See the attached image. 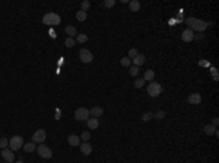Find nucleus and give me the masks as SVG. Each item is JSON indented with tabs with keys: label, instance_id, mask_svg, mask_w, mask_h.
Instances as JSON below:
<instances>
[{
	"label": "nucleus",
	"instance_id": "obj_19",
	"mask_svg": "<svg viewBox=\"0 0 219 163\" xmlns=\"http://www.w3.org/2000/svg\"><path fill=\"white\" fill-rule=\"evenodd\" d=\"M153 77H155V72H153V70H146L145 76H143V80H145V82H152Z\"/></svg>",
	"mask_w": 219,
	"mask_h": 163
},
{
	"label": "nucleus",
	"instance_id": "obj_20",
	"mask_svg": "<svg viewBox=\"0 0 219 163\" xmlns=\"http://www.w3.org/2000/svg\"><path fill=\"white\" fill-rule=\"evenodd\" d=\"M66 34L70 37V38H73V37H76V35H78V31H76V28H75V26H67Z\"/></svg>",
	"mask_w": 219,
	"mask_h": 163
},
{
	"label": "nucleus",
	"instance_id": "obj_15",
	"mask_svg": "<svg viewBox=\"0 0 219 163\" xmlns=\"http://www.w3.org/2000/svg\"><path fill=\"white\" fill-rule=\"evenodd\" d=\"M67 141H69V144H70V146L76 147V146H79V144H80V137L75 136V134H70V136L67 137Z\"/></svg>",
	"mask_w": 219,
	"mask_h": 163
},
{
	"label": "nucleus",
	"instance_id": "obj_29",
	"mask_svg": "<svg viewBox=\"0 0 219 163\" xmlns=\"http://www.w3.org/2000/svg\"><path fill=\"white\" fill-rule=\"evenodd\" d=\"M102 6L107 7V9H110V7L115 6V0H105V2L102 3Z\"/></svg>",
	"mask_w": 219,
	"mask_h": 163
},
{
	"label": "nucleus",
	"instance_id": "obj_6",
	"mask_svg": "<svg viewBox=\"0 0 219 163\" xmlns=\"http://www.w3.org/2000/svg\"><path fill=\"white\" fill-rule=\"evenodd\" d=\"M37 153H38L42 159H51V157H53V151H51V149L47 147L44 143L40 144V146L37 147Z\"/></svg>",
	"mask_w": 219,
	"mask_h": 163
},
{
	"label": "nucleus",
	"instance_id": "obj_36",
	"mask_svg": "<svg viewBox=\"0 0 219 163\" xmlns=\"http://www.w3.org/2000/svg\"><path fill=\"white\" fill-rule=\"evenodd\" d=\"M16 163H24V162H16Z\"/></svg>",
	"mask_w": 219,
	"mask_h": 163
},
{
	"label": "nucleus",
	"instance_id": "obj_18",
	"mask_svg": "<svg viewBox=\"0 0 219 163\" xmlns=\"http://www.w3.org/2000/svg\"><path fill=\"white\" fill-rule=\"evenodd\" d=\"M35 150H37V146H35L34 141L24 144V151H27V153H32V151H35Z\"/></svg>",
	"mask_w": 219,
	"mask_h": 163
},
{
	"label": "nucleus",
	"instance_id": "obj_21",
	"mask_svg": "<svg viewBox=\"0 0 219 163\" xmlns=\"http://www.w3.org/2000/svg\"><path fill=\"white\" fill-rule=\"evenodd\" d=\"M215 131H216V127H213L212 124L205 125V133L207 134V136H212V134H215Z\"/></svg>",
	"mask_w": 219,
	"mask_h": 163
},
{
	"label": "nucleus",
	"instance_id": "obj_5",
	"mask_svg": "<svg viewBox=\"0 0 219 163\" xmlns=\"http://www.w3.org/2000/svg\"><path fill=\"white\" fill-rule=\"evenodd\" d=\"M9 146H10V150H19L20 147H24V138L20 136H13V137L9 140Z\"/></svg>",
	"mask_w": 219,
	"mask_h": 163
},
{
	"label": "nucleus",
	"instance_id": "obj_27",
	"mask_svg": "<svg viewBox=\"0 0 219 163\" xmlns=\"http://www.w3.org/2000/svg\"><path fill=\"white\" fill-rule=\"evenodd\" d=\"M76 44V41H75V38H70V37H67L66 41H64V45L69 47V48H72L73 45Z\"/></svg>",
	"mask_w": 219,
	"mask_h": 163
},
{
	"label": "nucleus",
	"instance_id": "obj_24",
	"mask_svg": "<svg viewBox=\"0 0 219 163\" xmlns=\"http://www.w3.org/2000/svg\"><path fill=\"white\" fill-rule=\"evenodd\" d=\"M89 7H91V2H88V0H83V2L80 3V10H82V12H88Z\"/></svg>",
	"mask_w": 219,
	"mask_h": 163
},
{
	"label": "nucleus",
	"instance_id": "obj_9",
	"mask_svg": "<svg viewBox=\"0 0 219 163\" xmlns=\"http://www.w3.org/2000/svg\"><path fill=\"white\" fill-rule=\"evenodd\" d=\"M2 157H3L7 163H12L15 160V153L10 150V149H3V150H2Z\"/></svg>",
	"mask_w": 219,
	"mask_h": 163
},
{
	"label": "nucleus",
	"instance_id": "obj_32",
	"mask_svg": "<svg viewBox=\"0 0 219 163\" xmlns=\"http://www.w3.org/2000/svg\"><path fill=\"white\" fill-rule=\"evenodd\" d=\"M80 140H83V141L91 140V133H89V131H83V133H82V136H80Z\"/></svg>",
	"mask_w": 219,
	"mask_h": 163
},
{
	"label": "nucleus",
	"instance_id": "obj_34",
	"mask_svg": "<svg viewBox=\"0 0 219 163\" xmlns=\"http://www.w3.org/2000/svg\"><path fill=\"white\" fill-rule=\"evenodd\" d=\"M152 118H153V114H152V112H146V114H143L142 119H143V121H149V119H152Z\"/></svg>",
	"mask_w": 219,
	"mask_h": 163
},
{
	"label": "nucleus",
	"instance_id": "obj_13",
	"mask_svg": "<svg viewBox=\"0 0 219 163\" xmlns=\"http://www.w3.org/2000/svg\"><path fill=\"white\" fill-rule=\"evenodd\" d=\"M86 124H88V128H89V130H97V128L100 127V121H98V118L91 117L86 121Z\"/></svg>",
	"mask_w": 219,
	"mask_h": 163
},
{
	"label": "nucleus",
	"instance_id": "obj_35",
	"mask_svg": "<svg viewBox=\"0 0 219 163\" xmlns=\"http://www.w3.org/2000/svg\"><path fill=\"white\" fill-rule=\"evenodd\" d=\"M218 122H219L218 118H213V121H212V125H213V127H218Z\"/></svg>",
	"mask_w": 219,
	"mask_h": 163
},
{
	"label": "nucleus",
	"instance_id": "obj_31",
	"mask_svg": "<svg viewBox=\"0 0 219 163\" xmlns=\"http://www.w3.org/2000/svg\"><path fill=\"white\" fill-rule=\"evenodd\" d=\"M7 146H9V140H7L6 137L0 138V147H2V149H7Z\"/></svg>",
	"mask_w": 219,
	"mask_h": 163
},
{
	"label": "nucleus",
	"instance_id": "obj_25",
	"mask_svg": "<svg viewBox=\"0 0 219 163\" xmlns=\"http://www.w3.org/2000/svg\"><path fill=\"white\" fill-rule=\"evenodd\" d=\"M120 64L123 66V67H130V64H132V60L129 58V57H123V58L120 60Z\"/></svg>",
	"mask_w": 219,
	"mask_h": 163
},
{
	"label": "nucleus",
	"instance_id": "obj_7",
	"mask_svg": "<svg viewBox=\"0 0 219 163\" xmlns=\"http://www.w3.org/2000/svg\"><path fill=\"white\" fill-rule=\"evenodd\" d=\"M46 138H47V133H46V130L40 128V130H37L35 133H34L32 141H34L35 144H37V143H38V144H42L44 141H46Z\"/></svg>",
	"mask_w": 219,
	"mask_h": 163
},
{
	"label": "nucleus",
	"instance_id": "obj_1",
	"mask_svg": "<svg viewBox=\"0 0 219 163\" xmlns=\"http://www.w3.org/2000/svg\"><path fill=\"white\" fill-rule=\"evenodd\" d=\"M187 25H188V29H192L193 32L197 31V32H203L206 28L209 26V22H205L202 19H196V18H187Z\"/></svg>",
	"mask_w": 219,
	"mask_h": 163
},
{
	"label": "nucleus",
	"instance_id": "obj_11",
	"mask_svg": "<svg viewBox=\"0 0 219 163\" xmlns=\"http://www.w3.org/2000/svg\"><path fill=\"white\" fill-rule=\"evenodd\" d=\"M79 147H80L82 154H85V156L91 154V151H92V146H91V143H89V141H83V143H80Z\"/></svg>",
	"mask_w": 219,
	"mask_h": 163
},
{
	"label": "nucleus",
	"instance_id": "obj_22",
	"mask_svg": "<svg viewBox=\"0 0 219 163\" xmlns=\"http://www.w3.org/2000/svg\"><path fill=\"white\" fill-rule=\"evenodd\" d=\"M86 18H88L86 12H82V10L76 12V19L79 20V22H83V20H86Z\"/></svg>",
	"mask_w": 219,
	"mask_h": 163
},
{
	"label": "nucleus",
	"instance_id": "obj_3",
	"mask_svg": "<svg viewBox=\"0 0 219 163\" xmlns=\"http://www.w3.org/2000/svg\"><path fill=\"white\" fill-rule=\"evenodd\" d=\"M161 93H162V86L156 82H151V85L148 86V95L151 98H158Z\"/></svg>",
	"mask_w": 219,
	"mask_h": 163
},
{
	"label": "nucleus",
	"instance_id": "obj_4",
	"mask_svg": "<svg viewBox=\"0 0 219 163\" xmlns=\"http://www.w3.org/2000/svg\"><path fill=\"white\" fill-rule=\"evenodd\" d=\"M89 117H91V114H89V109H88V108H78V109L75 111L76 121H88Z\"/></svg>",
	"mask_w": 219,
	"mask_h": 163
},
{
	"label": "nucleus",
	"instance_id": "obj_2",
	"mask_svg": "<svg viewBox=\"0 0 219 163\" xmlns=\"http://www.w3.org/2000/svg\"><path fill=\"white\" fill-rule=\"evenodd\" d=\"M60 22H61V18H60L57 13H53V12L44 15V18H42V23H44V25L56 26V25H59Z\"/></svg>",
	"mask_w": 219,
	"mask_h": 163
},
{
	"label": "nucleus",
	"instance_id": "obj_28",
	"mask_svg": "<svg viewBox=\"0 0 219 163\" xmlns=\"http://www.w3.org/2000/svg\"><path fill=\"white\" fill-rule=\"evenodd\" d=\"M143 85H145V80H143V79H136V80H134V87H136V89L143 87Z\"/></svg>",
	"mask_w": 219,
	"mask_h": 163
},
{
	"label": "nucleus",
	"instance_id": "obj_8",
	"mask_svg": "<svg viewBox=\"0 0 219 163\" xmlns=\"http://www.w3.org/2000/svg\"><path fill=\"white\" fill-rule=\"evenodd\" d=\"M79 57H80V61L82 63H92V60H93V55H92V52L89 51V50H86V48H82L79 51Z\"/></svg>",
	"mask_w": 219,
	"mask_h": 163
},
{
	"label": "nucleus",
	"instance_id": "obj_17",
	"mask_svg": "<svg viewBox=\"0 0 219 163\" xmlns=\"http://www.w3.org/2000/svg\"><path fill=\"white\" fill-rule=\"evenodd\" d=\"M129 9H130L132 12H139L140 10V2H137V0H132V2L129 3Z\"/></svg>",
	"mask_w": 219,
	"mask_h": 163
},
{
	"label": "nucleus",
	"instance_id": "obj_14",
	"mask_svg": "<svg viewBox=\"0 0 219 163\" xmlns=\"http://www.w3.org/2000/svg\"><path fill=\"white\" fill-rule=\"evenodd\" d=\"M145 64V55L143 54H137L134 58H133V66H136V67H140V66Z\"/></svg>",
	"mask_w": 219,
	"mask_h": 163
},
{
	"label": "nucleus",
	"instance_id": "obj_10",
	"mask_svg": "<svg viewBox=\"0 0 219 163\" xmlns=\"http://www.w3.org/2000/svg\"><path fill=\"white\" fill-rule=\"evenodd\" d=\"M181 39L184 41V42H190V41H193L194 39V32H193L192 29H184L183 31V34H181Z\"/></svg>",
	"mask_w": 219,
	"mask_h": 163
},
{
	"label": "nucleus",
	"instance_id": "obj_12",
	"mask_svg": "<svg viewBox=\"0 0 219 163\" xmlns=\"http://www.w3.org/2000/svg\"><path fill=\"white\" fill-rule=\"evenodd\" d=\"M187 101L192 105H199L202 102V96H200V93H192V95H188Z\"/></svg>",
	"mask_w": 219,
	"mask_h": 163
},
{
	"label": "nucleus",
	"instance_id": "obj_23",
	"mask_svg": "<svg viewBox=\"0 0 219 163\" xmlns=\"http://www.w3.org/2000/svg\"><path fill=\"white\" fill-rule=\"evenodd\" d=\"M75 41H78L79 44H85L88 41V35H85V34H79V35H76V39Z\"/></svg>",
	"mask_w": 219,
	"mask_h": 163
},
{
	"label": "nucleus",
	"instance_id": "obj_26",
	"mask_svg": "<svg viewBox=\"0 0 219 163\" xmlns=\"http://www.w3.org/2000/svg\"><path fill=\"white\" fill-rule=\"evenodd\" d=\"M137 73H139V67H136V66H130L129 67V74L130 76H137Z\"/></svg>",
	"mask_w": 219,
	"mask_h": 163
},
{
	"label": "nucleus",
	"instance_id": "obj_16",
	"mask_svg": "<svg viewBox=\"0 0 219 163\" xmlns=\"http://www.w3.org/2000/svg\"><path fill=\"white\" fill-rule=\"evenodd\" d=\"M89 114H91L93 118H98L104 114V109H102L101 106H93L92 109H89Z\"/></svg>",
	"mask_w": 219,
	"mask_h": 163
},
{
	"label": "nucleus",
	"instance_id": "obj_33",
	"mask_svg": "<svg viewBox=\"0 0 219 163\" xmlns=\"http://www.w3.org/2000/svg\"><path fill=\"white\" fill-rule=\"evenodd\" d=\"M153 117L158 118V119H164V118H165V112H164V111H158V112H155V114H153Z\"/></svg>",
	"mask_w": 219,
	"mask_h": 163
},
{
	"label": "nucleus",
	"instance_id": "obj_30",
	"mask_svg": "<svg viewBox=\"0 0 219 163\" xmlns=\"http://www.w3.org/2000/svg\"><path fill=\"white\" fill-rule=\"evenodd\" d=\"M137 54H139V51H137L136 48H130V50H129V55H127V57L132 60V58H134V57H136Z\"/></svg>",
	"mask_w": 219,
	"mask_h": 163
}]
</instances>
